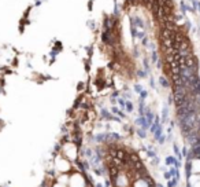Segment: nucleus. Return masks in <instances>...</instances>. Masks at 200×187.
I'll return each mask as SVG.
<instances>
[{
  "label": "nucleus",
  "instance_id": "f257e3e1",
  "mask_svg": "<svg viewBox=\"0 0 200 187\" xmlns=\"http://www.w3.org/2000/svg\"><path fill=\"white\" fill-rule=\"evenodd\" d=\"M159 83H161V84H162V86H163V87H166V88H167V87L170 86V84H169V81H167V80H166V78H164V77H161V78H159Z\"/></svg>",
  "mask_w": 200,
  "mask_h": 187
}]
</instances>
